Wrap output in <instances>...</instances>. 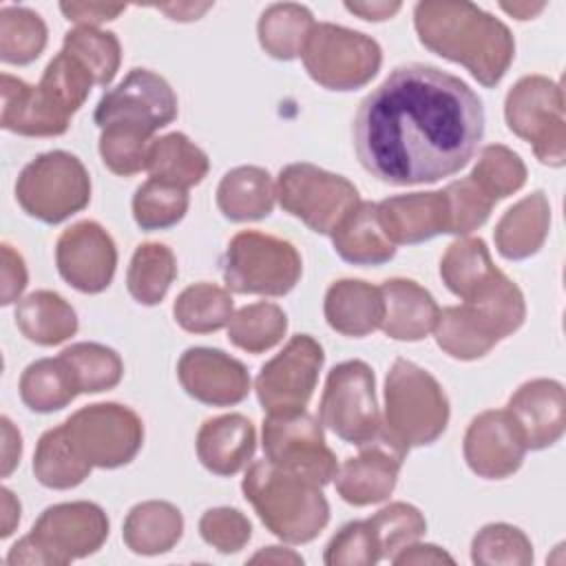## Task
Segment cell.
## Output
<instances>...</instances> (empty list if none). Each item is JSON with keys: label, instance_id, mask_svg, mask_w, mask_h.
Here are the masks:
<instances>
[{"label": "cell", "instance_id": "91938a15", "mask_svg": "<svg viewBox=\"0 0 566 566\" xmlns=\"http://www.w3.org/2000/svg\"><path fill=\"white\" fill-rule=\"evenodd\" d=\"M18 524H20V502L9 489H2V531H0V535L9 537Z\"/></svg>", "mask_w": 566, "mask_h": 566}, {"label": "cell", "instance_id": "74e56055", "mask_svg": "<svg viewBox=\"0 0 566 566\" xmlns=\"http://www.w3.org/2000/svg\"><path fill=\"white\" fill-rule=\"evenodd\" d=\"M232 307L234 303L226 287L214 283H195L177 296L172 314L181 329L190 334H210L230 323Z\"/></svg>", "mask_w": 566, "mask_h": 566}, {"label": "cell", "instance_id": "f5cc1de1", "mask_svg": "<svg viewBox=\"0 0 566 566\" xmlns=\"http://www.w3.org/2000/svg\"><path fill=\"white\" fill-rule=\"evenodd\" d=\"M29 281L24 259L9 243H2V274H0V301L2 305H11L20 298Z\"/></svg>", "mask_w": 566, "mask_h": 566}, {"label": "cell", "instance_id": "2e32d148", "mask_svg": "<svg viewBox=\"0 0 566 566\" xmlns=\"http://www.w3.org/2000/svg\"><path fill=\"white\" fill-rule=\"evenodd\" d=\"M55 263L71 287L84 294H99L115 276L117 248L99 223L77 221L60 234Z\"/></svg>", "mask_w": 566, "mask_h": 566}, {"label": "cell", "instance_id": "8fae6325", "mask_svg": "<svg viewBox=\"0 0 566 566\" xmlns=\"http://www.w3.org/2000/svg\"><path fill=\"white\" fill-rule=\"evenodd\" d=\"M318 420L340 440L356 447L380 431L374 371L363 360H345L332 367L321 396Z\"/></svg>", "mask_w": 566, "mask_h": 566}, {"label": "cell", "instance_id": "f907efd6", "mask_svg": "<svg viewBox=\"0 0 566 566\" xmlns=\"http://www.w3.org/2000/svg\"><path fill=\"white\" fill-rule=\"evenodd\" d=\"M199 533L206 544L228 555L241 551L248 544L252 537V524L239 509L217 506L201 515Z\"/></svg>", "mask_w": 566, "mask_h": 566}, {"label": "cell", "instance_id": "d590c367", "mask_svg": "<svg viewBox=\"0 0 566 566\" xmlns=\"http://www.w3.org/2000/svg\"><path fill=\"white\" fill-rule=\"evenodd\" d=\"M177 276V259L164 243H142L128 265L126 287L139 305H157Z\"/></svg>", "mask_w": 566, "mask_h": 566}, {"label": "cell", "instance_id": "bcb514c9", "mask_svg": "<svg viewBox=\"0 0 566 566\" xmlns=\"http://www.w3.org/2000/svg\"><path fill=\"white\" fill-rule=\"evenodd\" d=\"M471 559L480 566H526L533 562V544L517 526L495 522L475 533Z\"/></svg>", "mask_w": 566, "mask_h": 566}, {"label": "cell", "instance_id": "ba28073f", "mask_svg": "<svg viewBox=\"0 0 566 566\" xmlns=\"http://www.w3.org/2000/svg\"><path fill=\"white\" fill-rule=\"evenodd\" d=\"M504 117L509 130L528 142L542 164L553 168L564 166V93L557 82L544 75H526L517 80L506 93Z\"/></svg>", "mask_w": 566, "mask_h": 566}, {"label": "cell", "instance_id": "603a6c76", "mask_svg": "<svg viewBox=\"0 0 566 566\" xmlns=\"http://www.w3.org/2000/svg\"><path fill=\"white\" fill-rule=\"evenodd\" d=\"M256 431L241 413L210 418L197 433V458L217 475L239 473L254 455Z\"/></svg>", "mask_w": 566, "mask_h": 566}, {"label": "cell", "instance_id": "f546056e", "mask_svg": "<svg viewBox=\"0 0 566 566\" xmlns=\"http://www.w3.org/2000/svg\"><path fill=\"white\" fill-rule=\"evenodd\" d=\"M15 325L31 343L51 347L77 332V314L57 292L38 290L18 301Z\"/></svg>", "mask_w": 566, "mask_h": 566}, {"label": "cell", "instance_id": "cb8c5ba5", "mask_svg": "<svg viewBox=\"0 0 566 566\" xmlns=\"http://www.w3.org/2000/svg\"><path fill=\"white\" fill-rule=\"evenodd\" d=\"M385 316L380 329L394 340H420L438 321L436 298L411 279H389L380 285Z\"/></svg>", "mask_w": 566, "mask_h": 566}, {"label": "cell", "instance_id": "d6a6232c", "mask_svg": "<svg viewBox=\"0 0 566 566\" xmlns=\"http://www.w3.org/2000/svg\"><path fill=\"white\" fill-rule=\"evenodd\" d=\"M208 168V155L184 133H168L150 144L146 170L153 179H161L188 190L190 186L203 181Z\"/></svg>", "mask_w": 566, "mask_h": 566}, {"label": "cell", "instance_id": "7a4b0ae2", "mask_svg": "<svg viewBox=\"0 0 566 566\" xmlns=\"http://www.w3.org/2000/svg\"><path fill=\"white\" fill-rule=\"evenodd\" d=\"M413 27L431 53L462 64L482 86L500 84L515 57L509 27L471 2H418Z\"/></svg>", "mask_w": 566, "mask_h": 566}, {"label": "cell", "instance_id": "e575fe53", "mask_svg": "<svg viewBox=\"0 0 566 566\" xmlns=\"http://www.w3.org/2000/svg\"><path fill=\"white\" fill-rule=\"evenodd\" d=\"M91 464L80 455L64 427H53L42 433L33 453V473L38 482L46 489H73L82 484Z\"/></svg>", "mask_w": 566, "mask_h": 566}, {"label": "cell", "instance_id": "f35d334b", "mask_svg": "<svg viewBox=\"0 0 566 566\" xmlns=\"http://www.w3.org/2000/svg\"><path fill=\"white\" fill-rule=\"evenodd\" d=\"M287 316L276 303L259 301L241 307L228 323V338L248 354H261L283 340Z\"/></svg>", "mask_w": 566, "mask_h": 566}, {"label": "cell", "instance_id": "681fc988", "mask_svg": "<svg viewBox=\"0 0 566 566\" xmlns=\"http://www.w3.org/2000/svg\"><path fill=\"white\" fill-rule=\"evenodd\" d=\"M442 192L447 199V217H449L447 234L464 237L478 230L480 226H484L495 203L491 197L482 192V188L471 177L451 181Z\"/></svg>", "mask_w": 566, "mask_h": 566}, {"label": "cell", "instance_id": "8992f818", "mask_svg": "<svg viewBox=\"0 0 566 566\" xmlns=\"http://www.w3.org/2000/svg\"><path fill=\"white\" fill-rule=\"evenodd\" d=\"M221 272L228 290L237 294L285 296L298 283L303 263L290 241L245 230L230 239Z\"/></svg>", "mask_w": 566, "mask_h": 566}, {"label": "cell", "instance_id": "9f6ffc18", "mask_svg": "<svg viewBox=\"0 0 566 566\" xmlns=\"http://www.w3.org/2000/svg\"><path fill=\"white\" fill-rule=\"evenodd\" d=\"M2 475L7 478L20 462L22 455V438L20 431L13 427V422L2 416Z\"/></svg>", "mask_w": 566, "mask_h": 566}, {"label": "cell", "instance_id": "8d00e7d4", "mask_svg": "<svg viewBox=\"0 0 566 566\" xmlns=\"http://www.w3.org/2000/svg\"><path fill=\"white\" fill-rule=\"evenodd\" d=\"M495 272L497 268L493 265L489 248L480 237H464L453 241L440 261L442 283L462 301L471 296L482 283H486Z\"/></svg>", "mask_w": 566, "mask_h": 566}, {"label": "cell", "instance_id": "484cf974", "mask_svg": "<svg viewBox=\"0 0 566 566\" xmlns=\"http://www.w3.org/2000/svg\"><path fill=\"white\" fill-rule=\"evenodd\" d=\"M551 228V206L542 190H535L511 206L495 226V248L504 259L522 261L539 252Z\"/></svg>", "mask_w": 566, "mask_h": 566}, {"label": "cell", "instance_id": "ac0fdd59", "mask_svg": "<svg viewBox=\"0 0 566 566\" xmlns=\"http://www.w3.org/2000/svg\"><path fill=\"white\" fill-rule=\"evenodd\" d=\"M462 451L475 475L504 480L522 467L528 449L511 413L506 409H489L471 420Z\"/></svg>", "mask_w": 566, "mask_h": 566}, {"label": "cell", "instance_id": "816d5d0a", "mask_svg": "<svg viewBox=\"0 0 566 566\" xmlns=\"http://www.w3.org/2000/svg\"><path fill=\"white\" fill-rule=\"evenodd\" d=\"M323 562L327 566H371L380 562L378 546L365 520L345 524L327 544Z\"/></svg>", "mask_w": 566, "mask_h": 566}, {"label": "cell", "instance_id": "f6af8a7d", "mask_svg": "<svg viewBox=\"0 0 566 566\" xmlns=\"http://www.w3.org/2000/svg\"><path fill=\"white\" fill-rule=\"evenodd\" d=\"M365 522L374 535L380 559H391L405 546L418 542L427 531L424 515L407 502H391Z\"/></svg>", "mask_w": 566, "mask_h": 566}, {"label": "cell", "instance_id": "ffe728a7", "mask_svg": "<svg viewBox=\"0 0 566 566\" xmlns=\"http://www.w3.org/2000/svg\"><path fill=\"white\" fill-rule=\"evenodd\" d=\"M506 411L531 451L553 447L564 436L566 396L562 382L553 378H535L517 387Z\"/></svg>", "mask_w": 566, "mask_h": 566}, {"label": "cell", "instance_id": "6f0895ef", "mask_svg": "<svg viewBox=\"0 0 566 566\" xmlns=\"http://www.w3.org/2000/svg\"><path fill=\"white\" fill-rule=\"evenodd\" d=\"M400 2H345V9L363 20L382 22L400 11Z\"/></svg>", "mask_w": 566, "mask_h": 566}, {"label": "cell", "instance_id": "6da1fadb", "mask_svg": "<svg viewBox=\"0 0 566 566\" xmlns=\"http://www.w3.org/2000/svg\"><path fill=\"white\" fill-rule=\"evenodd\" d=\"M484 135L473 88L438 66L394 69L358 106L354 150L360 166L391 186L436 184L460 172Z\"/></svg>", "mask_w": 566, "mask_h": 566}, {"label": "cell", "instance_id": "277c9868", "mask_svg": "<svg viewBox=\"0 0 566 566\" xmlns=\"http://www.w3.org/2000/svg\"><path fill=\"white\" fill-rule=\"evenodd\" d=\"M108 537V517L93 502H62L42 511L29 535L15 542L7 564L64 566L102 548Z\"/></svg>", "mask_w": 566, "mask_h": 566}, {"label": "cell", "instance_id": "680465c9", "mask_svg": "<svg viewBox=\"0 0 566 566\" xmlns=\"http://www.w3.org/2000/svg\"><path fill=\"white\" fill-rule=\"evenodd\" d=\"M212 4L210 2H203V4H192V2H177V4H159L157 9L168 13L172 20H181V22H188V20H199Z\"/></svg>", "mask_w": 566, "mask_h": 566}, {"label": "cell", "instance_id": "60d3db41", "mask_svg": "<svg viewBox=\"0 0 566 566\" xmlns=\"http://www.w3.org/2000/svg\"><path fill=\"white\" fill-rule=\"evenodd\" d=\"M62 51L73 55L97 86H108L122 62V46L115 33L97 27H75L64 35Z\"/></svg>", "mask_w": 566, "mask_h": 566}, {"label": "cell", "instance_id": "1f68e13d", "mask_svg": "<svg viewBox=\"0 0 566 566\" xmlns=\"http://www.w3.org/2000/svg\"><path fill=\"white\" fill-rule=\"evenodd\" d=\"M314 24L312 11L303 4H270L256 24L259 44L270 57L290 62L303 53Z\"/></svg>", "mask_w": 566, "mask_h": 566}, {"label": "cell", "instance_id": "30bf717a", "mask_svg": "<svg viewBox=\"0 0 566 566\" xmlns=\"http://www.w3.org/2000/svg\"><path fill=\"white\" fill-rule=\"evenodd\" d=\"M274 188L281 208L318 234H332L360 203L349 179L307 161L281 168Z\"/></svg>", "mask_w": 566, "mask_h": 566}, {"label": "cell", "instance_id": "7c38bea8", "mask_svg": "<svg viewBox=\"0 0 566 566\" xmlns=\"http://www.w3.org/2000/svg\"><path fill=\"white\" fill-rule=\"evenodd\" d=\"M80 455L99 469L128 464L142 449V418L124 405L97 402L77 409L62 422Z\"/></svg>", "mask_w": 566, "mask_h": 566}, {"label": "cell", "instance_id": "7dc6e473", "mask_svg": "<svg viewBox=\"0 0 566 566\" xmlns=\"http://www.w3.org/2000/svg\"><path fill=\"white\" fill-rule=\"evenodd\" d=\"M495 203L517 192L526 184V166L517 153L502 144H489L480 150L478 164L469 175Z\"/></svg>", "mask_w": 566, "mask_h": 566}, {"label": "cell", "instance_id": "9c48e42d", "mask_svg": "<svg viewBox=\"0 0 566 566\" xmlns=\"http://www.w3.org/2000/svg\"><path fill=\"white\" fill-rule=\"evenodd\" d=\"M301 57L310 77L329 91L363 88L382 64L374 38L332 22L314 24Z\"/></svg>", "mask_w": 566, "mask_h": 566}, {"label": "cell", "instance_id": "e0dca14e", "mask_svg": "<svg viewBox=\"0 0 566 566\" xmlns=\"http://www.w3.org/2000/svg\"><path fill=\"white\" fill-rule=\"evenodd\" d=\"M358 449V455L347 458L338 467L334 478L336 491L354 506L378 504L394 493L407 449L394 442L382 429Z\"/></svg>", "mask_w": 566, "mask_h": 566}, {"label": "cell", "instance_id": "db71d44e", "mask_svg": "<svg viewBox=\"0 0 566 566\" xmlns=\"http://www.w3.org/2000/svg\"><path fill=\"white\" fill-rule=\"evenodd\" d=\"M66 20L77 22V27H97L102 22L115 20L124 13V4H104V2H62L60 4Z\"/></svg>", "mask_w": 566, "mask_h": 566}, {"label": "cell", "instance_id": "11a10c76", "mask_svg": "<svg viewBox=\"0 0 566 566\" xmlns=\"http://www.w3.org/2000/svg\"><path fill=\"white\" fill-rule=\"evenodd\" d=\"M394 564H453V557L436 544H409L391 557Z\"/></svg>", "mask_w": 566, "mask_h": 566}, {"label": "cell", "instance_id": "ee69618b", "mask_svg": "<svg viewBox=\"0 0 566 566\" xmlns=\"http://www.w3.org/2000/svg\"><path fill=\"white\" fill-rule=\"evenodd\" d=\"M150 144H153L150 130L135 124L115 122L102 128L99 155L104 166L111 172L119 177H130L146 170Z\"/></svg>", "mask_w": 566, "mask_h": 566}, {"label": "cell", "instance_id": "9a60e30c", "mask_svg": "<svg viewBox=\"0 0 566 566\" xmlns=\"http://www.w3.org/2000/svg\"><path fill=\"white\" fill-rule=\"evenodd\" d=\"M177 117V95L170 84L148 71L133 69L115 88L102 95L93 119L99 128L124 122L142 126L150 133L168 126Z\"/></svg>", "mask_w": 566, "mask_h": 566}, {"label": "cell", "instance_id": "6125c7cd", "mask_svg": "<svg viewBox=\"0 0 566 566\" xmlns=\"http://www.w3.org/2000/svg\"><path fill=\"white\" fill-rule=\"evenodd\" d=\"M506 13H511L513 18H517V20H531V18H535L546 4L544 2H537V4H533V2H502L500 4Z\"/></svg>", "mask_w": 566, "mask_h": 566}, {"label": "cell", "instance_id": "44dd1931", "mask_svg": "<svg viewBox=\"0 0 566 566\" xmlns=\"http://www.w3.org/2000/svg\"><path fill=\"white\" fill-rule=\"evenodd\" d=\"M378 223L394 245H416L447 234V199L442 190L387 197L376 203Z\"/></svg>", "mask_w": 566, "mask_h": 566}, {"label": "cell", "instance_id": "3957f363", "mask_svg": "<svg viewBox=\"0 0 566 566\" xmlns=\"http://www.w3.org/2000/svg\"><path fill=\"white\" fill-rule=\"evenodd\" d=\"M241 489L265 528L287 544L312 542L329 522L321 486L265 458L248 467Z\"/></svg>", "mask_w": 566, "mask_h": 566}, {"label": "cell", "instance_id": "ab89813d", "mask_svg": "<svg viewBox=\"0 0 566 566\" xmlns=\"http://www.w3.org/2000/svg\"><path fill=\"white\" fill-rule=\"evenodd\" d=\"M46 46L44 20L27 7L0 9V60L7 64H31Z\"/></svg>", "mask_w": 566, "mask_h": 566}, {"label": "cell", "instance_id": "5bb4252c", "mask_svg": "<svg viewBox=\"0 0 566 566\" xmlns=\"http://www.w3.org/2000/svg\"><path fill=\"white\" fill-rule=\"evenodd\" d=\"M323 360L325 354L318 340L310 334L292 336L287 345L261 367L254 380L263 411H268V416L303 411L316 389Z\"/></svg>", "mask_w": 566, "mask_h": 566}, {"label": "cell", "instance_id": "d4e9b609", "mask_svg": "<svg viewBox=\"0 0 566 566\" xmlns=\"http://www.w3.org/2000/svg\"><path fill=\"white\" fill-rule=\"evenodd\" d=\"M323 312L332 329L343 336L360 338L380 327L385 303L380 287L358 279H340L329 285Z\"/></svg>", "mask_w": 566, "mask_h": 566}, {"label": "cell", "instance_id": "83f0119b", "mask_svg": "<svg viewBox=\"0 0 566 566\" xmlns=\"http://www.w3.org/2000/svg\"><path fill=\"white\" fill-rule=\"evenodd\" d=\"M274 181L259 166H237L217 186V206L230 221H259L274 210Z\"/></svg>", "mask_w": 566, "mask_h": 566}, {"label": "cell", "instance_id": "5b68a950", "mask_svg": "<svg viewBox=\"0 0 566 566\" xmlns=\"http://www.w3.org/2000/svg\"><path fill=\"white\" fill-rule=\"evenodd\" d=\"M449 424V400L440 382L411 360H394L385 378L380 429L402 449L436 442Z\"/></svg>", "mask_w": 566, "mask_h": 566}, {"label": "cell", "instance_id": "c3c4849f", "mask_svg": "<svg viewBox=\"0 0 566 566\" xmlns=\"http://www.w3.org/2000/svg\"><path fill=\"white\" fill-rule=\"evenodd\" d=\"M93 75L69 53L60 51L44 69L40 88L69 115H73L88 97Z\"/></svg>", "mask_w": 566, "mask_h": 566}, {"label": "cell", "instance_id": "7402d4cb", "mask_svg": "<svg viewBox=\"0 0 566 566\" xmlns=\"http://www.w3.org/2000/svg\"><path fill=\"white\" fill-rule=\"evenodd\" d=\"M71 115L64 113L42 88L2 73L0 124L9 133L27 137H55L66 133Z\"/></svg>", "mask_w": 566, "mask_h": 566}, {"label": "cell", "instance_id": "836d02e7", "mask_svg": "<svg viewBox=\"0 0 566 566\" xmlns=\"http://www.w3.org/2000/svg\"><path fill=\"white\" fill-rule=\"evenodd\" d=\"M18 389L22 402L38 413L64 409L80 394L75 376L62 356L31 363L22 371Z\"/></svg>", "mask_w": 566, "mask_h": 566}, {"label": "cell", "instance_id": "4dcf8cb0", "mask_svg": "<svg viewBox=\"0 0 566 566\" xmlns=\"http://www.w3.org/2000/svg\"><path fill=\"white\" fill-rule=\"evenodd\" d=\"M433 336L438 347L458 360L482 358L500 343L493 329L467 303L442 307L433 325Z\"/></svg>", "mask_w": 566, "mask_h": 566}, {"label": "cell", "instance_id": "52a82bcc", "mask_svg": "<svg viewBox=\"0 0 566 566\" xmlns=\"http://www.w3.org/2000/svg\"><path fill=\"white\" fill-rule=\"evenodd\" d=\"M20 208L44 223H60L91 201V177L84 164L66 150H49L29 161L18 181Z\"/></svg>", "mask_w": 566, "mask_h": 566}, {"label": "cell", "instance_id": "7bdbcfd3", "mask_svg": "<svg viewBox=\"0 0 566 566\" xmlns=\"http://www.w3.org/2000/svg\"><path fill=\"white\" fill-rule=\"evenodd\" d=\"M188 212V190L161 179L144 181L133 195V217L142 230H166Z\"/></svg>", "mask_w": 566, "mask_h": 566}, {"label": "cell", "instance_id": "f1b7e54d", "mask_svg": "<svg viewBox=\"0 0 566 566\" xmlns=\"http://www.w3.org/2000/svg\"><path fill=\"white\" fill-rule=\"evenodd\" d=\"M184 533L181 511L164 500H148L135 504L122 528L124 544L137 555L168 553Z\"/></svg>", "mask_w": 566, "mask_h": 566}, {"label": "cell", "instance_id": "94428289", "mask_svg": "<svg viewBox=\"0 0 566 566\" xmlns=\"http://www.w3.org/2000/svg\"><path fill=\"white\" fill-rule=\"evenodd\" d=\"M250 562H252V564H256V562H265V564H268V562H274V564H303V557L296 555V553L290 551V548L268 546V548L259 551L256 555H252Z\"/></svg>", "mask_w": 566, "mask_h": 566}, {"label": "cell", "instance_id": "4316f807", "mask_svg": "<svg viewBox=\"0 0 566 566\" xmlns=\"http://www.w3.org/2000/svg\"><path fill=\"white\" fill-rule=\"evenodd\" d=\"M329 237L336 254L354 265H382L396 256V245L382 232L371 201H360Z\"/></svg>", "mask_w": 566, "mask_h": 566}, {"label": "cell", "instance_id": "d6986e66", "mask_svg": "<svg viewBox=\"0 0 566 566\" xmlns=\"http://www.w3.org/2000/svg\"><path fill=\"white\" fill-rule=\"evenodd\" d=\"M177 378L188 396L212 407L239 405L250 394L245 365L212 347L186 349L177 363Z\"/></svg>", "mask_w": 566, "mask_h": 566}, {"label": "cell", "instance_id": "b9f144b4", "mask_svg": "<svg viewBox=\"0 0 566 566\" xmlns=\"http://www.w3.org/2000/svg\"><path fill=\"white\" fill-rule=\"evenodd\" d=\"M71 367L80 394H99L113 389L124 374L119 354L99 343H75L60 354Z\"/></svg>", "mask_w": 566, "mask_h": 566}, {"label": "cell", "instance_id": "4fadbf2b", "mask_svg": "<svg viewBox=\"0 0 566 566\" xmlns=\"http://www.w3.org/2000/svg\"><path fill=\"white\" fill-rule=\"evenodd\" d=\"M265 460L301 475L321 489L336 478L338 462L325 444L321 420L305 409L296 413H274L263 420Z\"/></svg>", "mask_w": 566, "mask_h": 566}]
</instances>
